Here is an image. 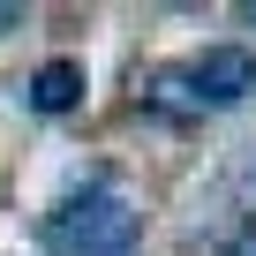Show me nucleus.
Returning a JSON list of instances; mask_svg holds the SVG:
<instances>
[{"instance_id":"nucleus-1","label":"nucleus","mask_w":256,"mask_h":256,"mask_svg":"<svg viewBox=\"0 0 256 256\" xmlns=\"http://www.w3.org/2000/svg\"><path fill=\"white\" fill-rule=\"evenodd\" d=\"M46 241H53V256H128V241H136V196H128V181L76 188L46 218Z\"/></svg>"},{"instance_id":"nucleus-2","label":"nucleus","mask_w":256,"mask_h":256,"mask_svg":"<svg viewBox=\"0 0 256 256\" xmlns=\"http://www.w3.org/2000/svg\"><path fill=\"white\" fill-rule=\"evenodd\" d=\"M256 90V60L241 53V46H211L196 68H174V76H158V90H151V106H174V113H226V106H241Z\"/></svg>"},{"instance_id":"nucleus-3","label":"nucleus","mask_w":256,"mask_h":256,"mask_svg":"<svg viewBox=\"0 0 256 256\" xmlns=\"http://www.w3.org/2000/svg\"><path fill=\"white\" fill-rule=\"evenodd\" d=\"M30 106L38 113H76L83 106V60H46L30 76Z\"/></svg>"},{"instance_id":"nucleus-4","label":"nucleus","mask_w":256,"mask_h":256,"mask_svg":"<svg viewBox=\"0 0 256 256\" xmlns=\"http://www.w3.org/2000/svg\"><path fill=\"white\" fill-rule=\"evenodd\" d=\"M218 256H256V226H241V234H234V241H226Z\"/></svg>"},{"instance_id":"nucleus-5","label":"nucleus","mask_w":256,"mask_h":256,"mask_svg":"<svg viewBox=\"0 0 256 256\" xmlns=\"http://www.w3.org/2000/svg\"><path fill=\"white\" fill-rule=\"evenodd\" d=\"M8 30H23V8H16V0H0V38H8Z\"/></svg>"},{"instance_id":"nucleus-6","label":"nucleus","mask_w":256,"mask_h":256,"mask_svg":"<svg viewBox=\"0 0 256 256\" xmlns=\"http://www.w3.org/2000/svg\"><path fill=\"white\" fill-rule=\"evenodd\" d=\"M241 16H248V23H256V0H248V8H241Z\"/></svg>"},{"instance_id":"nucleus-7","label":"nucleus","mask_w":256,"mask_h":256,"mask_svg":"<svg viewBox=\"0 0 256 256\" xmlns=\"http://www.w3.org/2000/svg\"><path fill=\"white\" fill-rule=\"evenodd\" d=\"M248 188H256V181H248Z\"/></svg>"}]
</instances>
